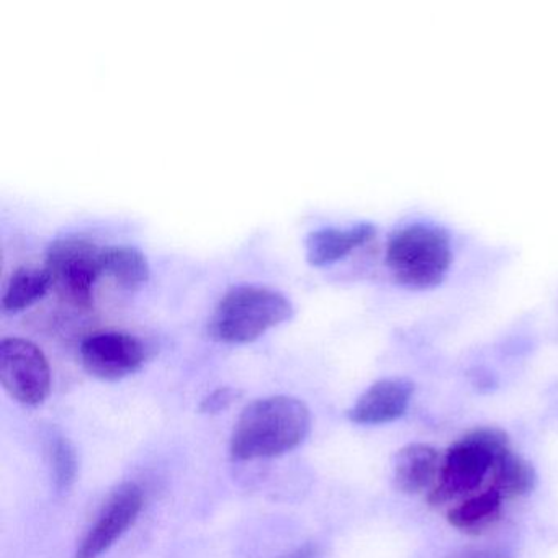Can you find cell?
I'll use <instances>...</instances> for the list:
<instances>
[{
    "label": "cell",
    "instance_id": "obj_1",
    "mask_svg": "<svg viewBox=\"0 0 558 558\" xmlns=\"http://www.w3.org/2000/svg\"><path fill=\"white\" fill-rule=\"evenodd\" d=\"M312 414L299 398L277 395L244 408L231 434L230 453L238 462L274 459L305 442Z\"/></svg>",
    "mask_w": 558,
    "mask_h": 558
},
{
    "label": "cell",
    "instance_id": "obj_2",
    "mask_svg": "<svg viewBox=\"0 0 558 558\" xmlns=\"http://www.w3.org/2000/svg\"><path fill=\"white\" fill-rule=\"evenodd\" d=\"M292 315V303L279 290L244 283L225 293L208 323V332L225 344H250Z\"/></svg>",
    "mask_w": 558,
    "mask_h": 558
},
{
    "label": "cell",
    "instance_id": "obj_3",
    "mask_svg": "<svg viewBox=\"0 0 558 558\" xmlns=\"http://www.w3.org/2000/svg\"><path fill=\"white\" fill-rule=\"evenodd\" d=\"M390 272L408 289L426 290L442 283L452 266V244L442 228L408 223L398 228L387 244Z\"/></svg>",
    "mask_w": 558,
    "mask_h": 558
},
{
    "label": "cell",
    "instance_id": "obj_4",
    "mask_svg": "<svg viewBox=\"0 0 558 558\" xmlns=\"http://www.w3.org/2000/svg\"><path fill=\"white\" fill-rule=\"evenodd\" d=\"M511 447L509 437L496 427H480L457 440L440 462L436 485L427 496L430 506H442L465 498L482 486L492 473L501 450Z\"/></svg>",
    "mask_w": 558,
    "mask_h": 558
},
{
    "label": "cell",
    "instance_id": "obj_5",
    "mask_svg": "<svg viewBox=\"0 0 558 558\" xmlns=\"http://www.w3.org/2000/svg\"><path fill=\"white\" fill-rule=\"evenodd\" d=\"M100 256L102 247L86 238H60L51 243L45 267L50 272L51 287L61 300L76 308L93 305L94 286L102 276Z\"/></svg>",
    "mask_w": 558,
    "mask_h": 558
},
{
    "label": "cell",
    "instance_id": "obj_6",
    "mask_svg": "<svg viewBox=\"0 0 558 558\" xmlns=\"http://www.w3.org/2000/svg\"><path fill=\"white\" fill-rule=\"evenodd\" d=\"M0 381L25 407H40L51 390V371L44 351L24 338L0 342Z\"/></svg>",
    "mask_w": 558,
    "mask_h": 558
},
{
    "label": "cell",
    "instance_id": "obj_7",
    "mask_svg": "<svg viewBox=\"0 0 558 558\" xmlns=\"http://www.w3.org/2000/svg\"><path fill=\"white\" fill-rule=\"evenodd\" d=\"M145 506L142 486L123 483L104 502L96 521L77 545L74 558H100L133 527Z\"/></svg>",
    "mask_w": 558,
    "mask_h": 558
},
{
    "label": "cell",
    "instance_id": "obj_8",
    "mask_svg": "<svg viewBox=\"0 0 558 558\" xmlns=\"http://www.w3.org/2000/svg\"><path fill=\"white\" fill-rule=\"evenodd\" d=\"M81 362L93 377L117 381L142 368L148 357L145 342L129 332H97L84 339Z\"/></svg>",
    "mask_w": 558,
    "mask_h": 558
},
{
    "label": "cell",
    "instance_id": "obj_9",
    "mask_svg": "<svg viewBox=\"0 0 558 558\" xmlns=\"http://www.w3.org/2000/svg\"><path fill=\"white\" fill-rule=\"evenodd\" d=\"M414 385L404 378L375 381L349 410V420L362 426L393 423L407 413Z\"/></svg>",
    "mask_w": 558,
    "mask_h": 558
},
{
    "label": "cell",
    "instance_id": "obj_10",
    "mask_svg": "<svg viewBox=\"0 0 558 558\" xmlns=\"http://www.w3.org/2000/svg\"><path fill=\"white\" fill-rule=\"evenodd\" d=\"M375 233L377 230L372 223L319 228L306 238V260L315 267L338 263L374 240Z\"/></svg>",
    "mask_w": 558,
    "mask_h": 558
},
{
    "label": "cell",
    "instance_id": "obj_11",
    "mask_svg": "<svg viewBox=\"0 0 558 558\" xmlns=\"http://www.w3.org/2000/svg\"><path fill=\"white\" fill-rule=\"evenodd\" d=\"M440 462L439 452L429 444H408L395 456V488L404 495L433 489L439 476Z\"/></svg>",
    "mask_w": 558,
    "mask_h": 558
},
{
    "label": "cell",
    "instance_id": "obj_12",
    "mask_svg": "<svg viewBox=\"0 0 558 558\" xmlns=\"http://www.w3.org/2000/svg\"><path fill=\"white\" fill-rule=\"evenodd\" d=\"M502 498L495 489L472 495L450 509L447 521L457 531L469 535L485 534L501 518Z\"/></svg>",
    "mask_w": 558,
    "mask_h": 558
},
{
    "label": "cell",
    "instance_id": "obj_13",
    "mask_svg": "<svg viewBox=\"0 0 558 558\" xmlns=\"http://www.w3.org/2000/svg\"><path fill=\"white\" fill-rule=\"evenodd\" d=\"M492 489L502 499L519 498L532 492L537 482L534 466L525 462L511 447L496 456L492 466Z\"/></svg>",
    "mask_w": 558,
    "mask_h": 558
},
{
    "label": "cell",
    "instance_id": "obj_14",
    "mask_svg": "<svg viewBox=\"0 0 558 558\" xmlns=\"http://www.w3.org/2000/svg\"><path fill=\"white\" fill-rule=\"evenodd\" d=\"M102 276L116 280L125 289H140L151 276L148 259L142 251L132 246L102 247L100 256Z\"/></svg>",
    "mask_w": 558,
    "mask_h": 558
},
{
    "label": "cell",
    "instance_id": "obj_15",
    "mask_svg": "<svg viewBox=\"0 0 558 558\" xmlns=\"http://www.w3.org/2000/svg\"><path fill=\"white\" fill-rule=\"evenodd\" d=\"M51 287L47 267H21L9 277L2 295V310L19 313L41 299Z\"/></svg>",
    "mask_w": 558,
    "mask_h": 558
},
{
    "label": "cell",
    "instance_id": "obj_16",
    "mask_svg": "<svg viewBox=\"0 0 558 558\" xmlns=\"http://www.w3.org/2000/svg\"><path fill=\"white\" fill-rule=\"evenodd\" d=\"M50 463L54 485L60 492H68L76 482L77 453L70 439L64 436H53L50 440Z\"/></svg>",
    "mask_w": 558,
    "mask_h": 558
},
{
    "label": "cell",
    "instance_id": "obj_17",
    "mask_svg": "<svg viewBox=\"0 0 558 558\" xmlns=\"http://www.w3.org/2000/svg\"><path fill=\"white\" fill-rule=\"evenodd\" d=\"M238 397H240V391L234 388H218L202 401L201 411L204 414L221 413V411L228 410L238 400Z\"/></svg>",
    "mask_w": 558,
    "mask_h": 558
},
{
    "label": "cell",
    "instance_id": "obj_18",
    "mask_svg": "<svg viewBox=\"0 0 558 558\" xmlns=\"http://www.w3.org/2000/svg\"><path fill=\"white\" fill-rule=\"evenodd\" d=\"M447 558H511L499 548L466 547L453 551Z\"/></svg>",
    "mask_w": 558,
    "mask_h": 558
},
{
    "label": "cell",
    "instance_id": "obj_19",
    "mask_svg": "<svg viewBox=\"0 0 558 558\" xmlns=\"http://www.w3.org/2000/svg\"><path fill=\"white\" fill-rule=\"evenodd\" d=\"M316 554H318V550H316L315 545L305 544L280 558H316Z\"/></svg>",
    "mask_w": 558,
    "mask_h": 558
}]
</instances>
